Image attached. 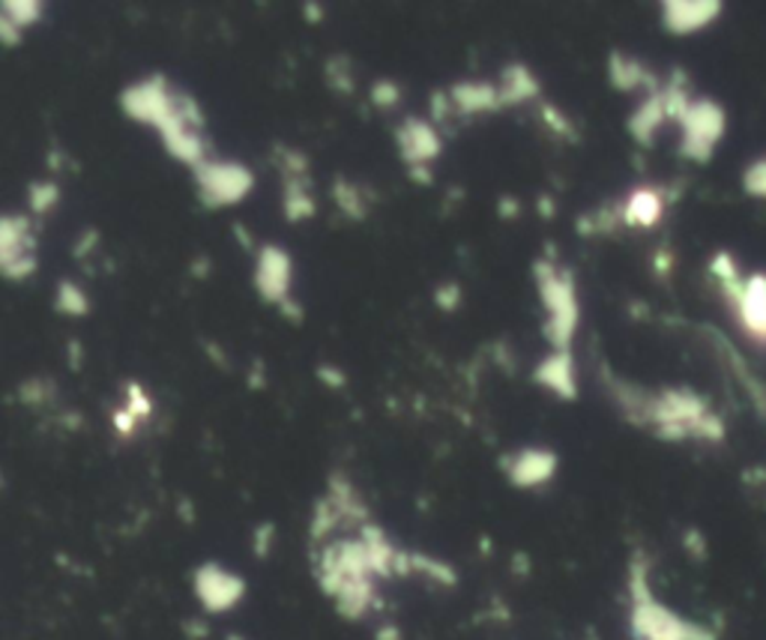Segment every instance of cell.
Masks as SVG:
<instances>
[{
	"label": "cell",
	"mask_w": 766,
	"mask_h": 640,
	"mask_svg": "<svg viewBox=\"0 0 766 640\" xmlns=\"http://www.w3.org/2000/svg\"><path fill=\"white\" fill-rule=\"evenodd\" d=\"M269 542H273V527L267 524V527L258 530V538H255V554H258V557H267Z\"/></svg>",
	"instance_id": "obj_5"
},
{
	"label": "cell",
	"mask_w": 766,
	"mask_h": 640,
	"mask_svg": "<svg viewBox=\"0 0 766 640\" xmlns=\"http://www.w3.org/2000/svg\"><path fill=\"white\" fill-rule=\"evenodd\" d=\"M228 640H243V638H237V634H231V638Z\"/></svg>",
	"instance_id": "obj_6"
},
{
	"label": "cell",
	"mask_w": 766,
	"mask_h": 640,
	"mask_svg": "<svg viewBox=\"0 0 766 640\" xmlns=\"http://www.w3.org/2000/svg\"><path fill=\"white\" fill-rule=\"evenodd\" d=\"M192 587H195L198 601H201L204 610H210V614H225V610L234 608V605L243 599V593H246L243 578L234 575V572H228V568H222L219 563H204V566L198 568L195 578H192Z\"/></svg>",
	"instance_id": "obj_1"
},
{
	"label": "cell",
	"mask_w": 766,
	"mask_h": 640,
	"mask_svg": "<svg viewBox=\"0 0 766 640\" xmlns=\"http://www.w3.org/2000/svg\"><path fill=\"white\" fill-rule=\"evenodd\" d=\"M249 186V177L243 174L237 166H208L201 168V189L208 192V198L216 201H231L240 198Z\"/></svg>",
	"instance_id": "obj_2"
},
{
	"label": "cell",
	"mask_w": 766,
	"mask_h": 640,
	"mask_svg": "<svg viewBox=\"0 0 766 640\" xmlns=\"http://www.w3.org/2000/svg\"><path fill=\"white\" fill-rule=\"evenodd\" d=\"M507 470H509V476H512V482H515V486L536 488V486H542V482H549L551 476H554V455L530 449V452L518 455L515 461H512Z\"/></svg>",
	"instance_id": "obj_3"
},
{
	"label": "cell",
	"mask_w": 766,
	"mask_h": 640,
	"mask_svg": "<svg viewBox=\"0 0 766 640\" xmlns=\"http://www.w3.org/2000/svg\"><path fill=\"white\" fill-rule=\"evenodd\" d=\"M260 288L267 297H281L288 288V260L281 255H264V267H260Z\"/></svg>",
	"instance_id": "obj_4"
}]
</instances>
